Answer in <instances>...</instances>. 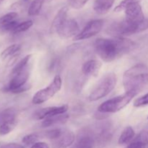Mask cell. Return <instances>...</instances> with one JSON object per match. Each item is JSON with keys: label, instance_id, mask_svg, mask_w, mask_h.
<instances>
[{"label": "cell", "instance_id": "obj_3", "mask_svg": "<svg viewBox=\"0 0 148 148\" xmlns=\"http://www.w3.org/2000/svg\"><path fill=\"white\" fill-rule=\"evenodd\" d=\"M148 29V19H145L139 23H130L126 20L117 22L108 27L107 33L115 38H124L145 31Z\"/></svg>", "mask_w": 148, "mask_h": 148}, {"label": "cell", "instance_id": "obj_24", "mask_svg": "<svg viewBox=\"0 0 148 148\" xmlns=\"http://www.w3.org/2000/svg\"><path fill=\"white\" fill-rule=\"evenodd\" d=\"M17 17H18V14L15 12H11L4 14L0 17V26H3L13 21H15Z\"/></svg>", "mask_w": 148, "mask_h": 148}, {"label": "cell", "instance_id": "obj_2", "mask_svg": "<svg viewBox=\"0 0 148 148\" xmlns=\"http://www.w3.org/2000/svg\"><path fill=\"white\" fill-rule=\"evenodd\" d=\"M148 82V66L144 64H137L125 71L123 75V85L126 92L138 94Z\"/></svg>", "mask_w": 148, "mask_h": 148}, {"label": "cell", "instance_id": "obj_34", "mask_svg": "<svg viewBox=\"0 0 148 148\" xmlns=\"http://www.w3.org/2000/svg\"><path fill=\"white\" fill-rule=\"evenodd\" d=\"M30 148H49V145L46 143L39 142V143H36V144L33 145Z\"/></svg>", "mask_w": 148, "mask_h": 148}, {"label": "cell", "instance_id": "obj_37", "mask_svg": "<svg viewBox=\"0 0 148 148\" xmlns=\"http://www.w3.org/2000/svg\"><path fill=\"white\" fill-rule=\"evenodd\" d=\"M147 119H148V117H147Z\"/></svg>", "mask_w": 148, "mask_h": 148}, {"label": "cell", "instance_id": "obj_16", "mask_svg": "<svg viewBox=\"0 0 148 148\" xmlns=\"http://www.w3.org/2000/svg\"><path fill=\"white\" fill-rule=\"evenodd\" d=\"M69 118V115L66 114L53 116H51L49 117V118L45 119L43 121V122H42L41 125L43 127H49L56 125H59V124H62L66 122Z\"/></svg>", "mask_w": 148, "mask_h": 148}, {"label": "cell", "instance_id": "obj_11", "mask_svg": "<svg viewBox=\"0 0 148 148\" xmlns=\"http://www.w3.org/2000/svg\"><path fill=\"white\" fill-rule=\"evenodd\" d=\"M67 110V105H63L61 106L47 107V108H41V109L36 111L34 114V117L35 119L38 120H44L45 119L53 116L66 114Z\"/></svg>", "mask_w": 148, "mask_h": 148}, {"label": "cell", "instance_id": "obj_7", "mask_svg": "<svg viewBox=\"0 0 148 148\" xmlns=\"http://www.w3.org/2000/svg\"><path fill=\"white\" fill-rule=\"evenodd\" d=\"M103 26V20L101 19L91 20L87 23L82 31L79 32L75 37H74V40H85L93 37L101 32Z\"/></svg>", "mask_w": 148, "mask_h": 148}, {"label": "cell", "instance_id": "obj_1", "mask_svg": "<svg viewBox=\"0 0 148 148\" xmlns=\"http://www.w3.org/2000/svg\"><path fill=\"white\" fill-rule=\"evenodd\" d=\"M136 46L135 42L126 38H98L94 43L95 52L106 62H113L130 53L135 49Z\"/></svg>", "mask_w": 148, "mask_h": 148}, {"label": "cell", "instance_id": "obj_19", "mask_svg": "<svg viewBox=\"0 0 148 148\" xmlns=\"http://www.w3.org/2000/svg\"><path fill=\"white\" fill-rule=\"evenodd\" d=\"M21 49V46L20 44H14L11 45V46H8L6 48L4 51L0 54V58L1 60H4V59H7L8 57H12L14 55H17L20 53V51Z\"/></svg>", "mask_w": 148, "mask_h": 148}, {"label": "cell", "instance_id": "obj_33", "mask_svg": "<svg viewBox=\"0 0 148 148\" xmlns=\"http://www.w3.org/2000/svg\"><path fill=\"white\" fill-rule=\"evenodd\" d=\"M0 148H25L24 146L22 145L17 144V143H8V144L4 145L1 146Z\"/></svg>", "mask_w": 148, "mask_h": 148}, {"label": "cell", "instance_id": "obj_8", "mask_svg": "<svg viewBox=\"0 0 148 148\" xmlns=\"http://www.w3.org/2000/svg\"><path fill=\"white\" fill-rule=\"evenodd\" d=\"M29 76H30V72L27 67L22 72L13 75V77L10 81L8 85L4 87L2 90L6 92H12L14 90L25 85L27 83Z\"/></svg>", "mask_w": 148, "mask_h": 148}, {"label": "cell", "instance_id": "obj_23", "mask_svg": "<svg viewBox=\"0 0 148 148\" xmlns=\"http://www.w3.org/2000/svg\"><path fill=\"white\" fill-rule=\"evenodd\" d=\"M17 125V119L8 121L0 126V136H4L10 134Z\"/></svg>", "mask_w": 148, "mask_h": 148}, {"label": "cell", "instance_id": "obj_21", "mask_svg": "<svg viewBox=\"0 0 148 148\" xmlns=\"http://www.w3.org/2000/svg\"><path fill=\"white\" fill-rule=\"evenodd\" d=\"M31 54L27 55V56H25V57H23L20 62H17V63L16 64L15 66H14V68L12 69V75H16V74L19 73V72L24 70L25 68H27V64H28L30 59H31Z\"/></svg>", "mask_w": 148, "mask_h": 148}, {"label": "cell", "instance_id": "obj_25", "mask_svg": "<svg viewBox=\"0 0 148 148\" xmlns=\"http://www.w3.org/2000/svg\"><path fill=\"white\" fill-rule=\"evenodd\" d=\"M33 23L32 20H27V21H24L23 23H18V25L16 26V27L14 29V30L12 33H14V34L23 33V32L29 30L33 26Z\"/></svg>", "mask_w": 148, "mask_h": 148}, {"label": "cell", "instance_id": "obj_10", "mask_svg": "<svg viewBox=\"0 0 148 148\" xmlns=\"http://www.w3.org/2000/svg\"><path fill=\"white\" fill-rule=\"evenodd\" d=\"M79 27L77 22L73 19L67 20L56 33L62 39L75 37L79 33Z\"/></svg>", "mask_w": 148, "mask_h": 148}, {"label": "cell", "instance_id": "obj_30", "mask_svg": "<svg viewBox=\"0 0 148 148\" xmlns=\"http://www.w3.org/2000/svg\"><path fill=\"white\" fill-rule=\"evenodd\" d=\"M147 105H148V93L143 95V96L140 97V98H137L134 102V106L137 107V108L145 106H147Z\"/></svg>", "mask_w": 148, "mask_h": 148}, {"label": "cell", "instance_id": "obj_18", "mask_svg": "<svg viewBox=\"0 0 148 148\" xmlns=\"http://www.w3.org/2000/svg\"><path fill=\"white\" fill-rule=\"evenodd\" d=\"M135 132L131 127H127L119 138V144L124 145L131 143L134 138Z\"/></svg>", "mask_w": 148, "mask_h": 148}, {"label": "cell", "instance_id": "obj_12", "mask_svg": "<svg viewBox=\"0 0 148 148\" xmlns=\"http://www.w3.org/2000/svg\"><path fill=\"white\" fill-rule=\"evenodd\" d=\"M75 140V135L73 132L67 130H63V132L58 138L51 141L52 148H67L70 147Z\"/></svg>", "mask_w": 148, "mask_h": 148}, {"label": "cell", "instance_id": "obj_5", "mask_svg": "<svg viewBox=\"0 0 148 148\" xmlns=\"http://www.w3.org/2000/svg\"><path fill=\"white\" fill-rule=\"evenodd\" d=\"M137 93L134 92H126L121 95L108 100L99 106L98 111L103 114H111L121 111L127 106L129 103Z\"/></svg>", "mask_w": 148, "mask_h": 148}, {"label": "cell", "instance_id": "obj_35", "mask_svg": "<svg viewBox=\"0 0 148 148\" xmlns=\"http://www.w3.org/2000/svg\"><path fill=\"white\" fill-rule=\"evenodd\" d=\"M52 0H45V2H50V1H51Z\"/></svg>", "mask_w": 148, "mask_h": 148}, {"label": "cell", "instance_id": "obj_17", "mask_svg": "<svg viewBox=\"0 0 148 148\" xmlns=\"http://www.w3.org/2000/svg\"><path fill=\"white\" fill-rule=\"evenodd\" d=\"M95 143L93 137L88 132L82 133L78 137L75 148H92Z\"/></svg>", "mask_w": 148, "mask_h": 148}, {"label": "cell", "instance_id": "obj_28", "mask_svg": "<svg viewBox=\"0 0 148 148\" xmlns=\"http://www.w3.org/2000/svg\"><path fill=\"white\" fill-rule=\"evenodd\" d=\"M62 132H63V130H62V129H53V130H51L49 131L46 132V137L52 141V140H54L56 138H58L61 135Z\"/></svg>", "mask_w": 148, "mask_h": 148}, {"label": "cell", "instance_id": "obj_4", "mask_svg": "<svg viewBox=\"0 0 148 148\" xmlns=\"http://www.w3.org/2000/svg\"><path fill=\"white\" fill-rule=\"evenodd\" d=\"M116 82L117 77L114 73L104 75L91 90L88 96L89 101L93 102L107 96L115 88Z\"/></svg>", "mask_w": 148, "mask_h": 148}, {"label": "cell", "instance_id": "obj_26", "mask_svg": "<svg viewBox=\"0 0 148 148\" xmlns=\"http://www.w3.org/2000/svg\"><path fill=\"white\" fill-rule=\"evenodd\" d=\"M39 139V136L36 133L25 135L22 140V142L26 145H33L36 144Z\"/></svg>", "mask_w": 148, "mask_h": 148}, {"label": "cell", "instance_id": "obj_32", "mask_svg": "<svg viewBox=\"0 0 148 148\" xmlns=\"http://www.w3.org/2000/svg\"><path fill=\"white\" fill-rule=\"evenodd\" d=\"M30 88H31V85L28 83H26L25 85H23V86L20 87V88H18L17 89L14 90V91H12V93H14V94L21 93V92H25V91L30 90Z\"/></svg>", "mask_w": 148, "mask_h": 148}, {"label": "cell", "instance_id": "obj_6", "mask_svg": "<svg viewBox=\"0 0 148 148\" xmlns=\"http://www.w3.org/2000/svg\"><path fill=\"white\" fill-rule=\"evenodd\" d=\"M62 85V80L61 77L58 75H56L49 86L38 90L33 95V100H32L33 103L38 105V104L43 103L49 101L55 94H56L60 90Z\"/></svg>", "mask_w": 148, "mask_h": 148}, {"label": "cell", "instance_id": "obj_13", "mask_svg": "<svg viewBox=\"0 0 148 148\" xmlns=\"http://www.w3.org/2000/svg\"><path fill=\"white\" fill-rule=\"evenodd\" d=\"M67 13L68 7H63L58 11L56 16L53 18L51 25V32L52 33H57L58 30L62 27V26L64 24L65 22L67 20Z\"/></svg>", "mask_w": 148, "mask_h": 148}, {"label": "cell", "instance_id": "obj_20", "mask_svg": "<svg viewBox=\"0 0 148 148\" xmlns=\"http://www.w3.org/2000/svg\"><path fill=\"white\" fill-rule=\"evenodd\" d=\"M16 120V111L12 108H9L0 113V126L8 121Z\"/></svg>", "mask_w": 148, "mask_h": 148}, {"label": "cell", "instance_id": "obj_15", "mask_svg": "<svg viewBox=\"0 0 148 148\" xmlns=\"http://www.w3.org/2000/svg\"><path fill=\"white\" fill-rule=\"evenodd\" d=\"M115 0H95L93 10L97 14H105L111 10Z\"/></svg>", "mask_w": 148, "mask_h": 148}, {"label": "cell", "instance_id": "obj_29", "mask_svg": "<svg viewBox=\"0 0 148 148\" xmlns=\"http://www.w3.org/2000/svg\"><path fill=\"white\" fill-rule=\"evenodd\" d=\"M69 6L75 10L82 8L89 0H67Z\"/></svg>", "mask_w": 148, "mask_h": 148}, {"label": "cell", "instance_id": "obj_9", "mask_svg": "<svg viewBox=\"0 0 148 148\" xmlns=\"http://www.w3.org/2000/svg\"><path fill=\"white\" fill-rule=\"evenodd\" d=\"M125 20L130 23H139L145 20L143 9L140 3H133L126 7Z\"/></svg>", "mask_w": 148, "mask_h": 148}, {"label": "cell", "instance_id": "obj_36", "mask_svg": "<svg viewBox=\"0 0 148 148\" xmlns=\"http://www.w3.org/2000/svg\"><path fill=\"white\" fill-rule=\"evenodd\" d=\"M4 1V0H0V4H1V3H2Z\"/></svg>", "mask_w": 148, "mask_h": 148}, {"label": "cell", "instance_id": "obj_14", "mask_svg": "<svg viewBox=\"0 0 148 148\" xmlns=\"http://www.w3.org/2000/svg\"><path fill=\"white\" fill-rule=\"evenodd\" d=\"M102 64L97 60L87 61L82 66V72L86 76L97 77L101 70Z\"/></svg>", "mask_w": 148, "mask_h": 148}, {"label": "cell", "instance_id": "obj_31", "mask_svg": "<svg viewBox=\"0 0 148 148\" xmlns=\"http://www.w3.org/2000/svg\"><path fill=\"white\" fill-rule=\"evenodd\" d=\"M146 146L147 145L145 143L134 139L132 142L130 143V144L127 146V148H145Z\"/></svg>", "mask_w": 148, "mask_h": 148}, {"label": "cell", "instance_id": "obj_22", "mask_svg": "<svg viewBox=\"0 0 148 148\" xmlns=\"http://www.w3.org/2000/svg\"><path fill=\"white\" fill-rule=\"evenodd\" d=\"M45 0H33L28 8V14L30 16L38 15L41 10Z\"/></svg>", "mask_w": 148, "mask_h": 148}, {"label": "cell", "instance_id": "obj_27", "mask_svg": "<svg viewBox=\"0 0 148 148\" xmlns=\"http://www.w3.org/2000/svg\"><path fill=\"white\" fill-rule=\"evenodd\" d=\"M141 1L142 0H123L122 1H121L114 8V12H119L125 10L126 7L130 5V4H133V3H140Z\"/></svg>", "mask_w": 148, "mask_h": 148}]
</instances>
